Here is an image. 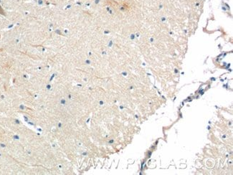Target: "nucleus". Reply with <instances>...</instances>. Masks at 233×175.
Returning <instances> with one entry per match:
<instances>
[{
    "label": "nucleus",
    "mask_w": 233,
    "mask_h": 175,
    "mask_svg": "<svg viewBox=\"0 0 233 175\" xmlns=\"http://www.w3.org/2000/svg\"><path fill=\"white\" fill-rule=\"evenodd\" d=\"M0 14H4V12H3V10H2V9L1 6H0Z\"/></svg>",
    "instance_id": "obj_1"
}]
</instances>
